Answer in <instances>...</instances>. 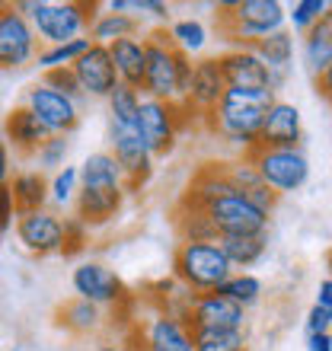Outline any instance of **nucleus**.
<instances>
[{
    "label": "nucleus",
    "mask_w": 332,
    "mask_h": 351,
    "mask_svg": "<svg viewBox=\"0 0 332 351\" xmlns=\"http://www.w3.org/2000/svg\"><path fill=\"white\" fill-rule=\"evenodd\" d=\"M275 99L278 96L272 90H237V86H230L224 93L221 106L211 112L208 128L227 144L240 147L243 157H249L252 150H259V134H262L265 115L275 106Z\"/></svg>",
    "instance_id": "f257e3e1"
},
{
    "label": "nucleus",
    "mask_w": 332,
    "mask_h": 351,
    "mask_svg": "<svg viewBox=\"0 0 332 351\" xmlns=\"http://www.w3.org/2000/svg\"><path fill=\"white\" fill-rule=\"evenodd\" d=\"M16 10L29 16L36 36L48 45H67L90 36L99 3L93 0H16Z\"/></svg>",
    "instance_id": "f03ea898"
},
{
    "label": "nucleus",
    "mask_w": 332,
    "mask_h": 351,
    "mask_svg": "<svg viewBox=\"0 0 332 351\" xmlns=\"http://www.w3.org/2000/svg\"><path fill=\"white\" fill-rule=\"evenodd\" d=\"M147 42V71H144V96L163 102H185V93L192 84V67L195 61L182 55L173 45V38L166 29H154L144 36Z\"/></svg>",
    "instance_id": "7ed1b4c3"
},
{
    "label": "nucleus",
    "mask_w": 332,
    "mask_h": 351,
    "mask_svg": "<svg viewBox=\"0 0 332 351\" xmlns=\"http://www.w3.org/2000/svg\"><path fill=\"white\" fill-rule=\"evenodd\" d=\"M173 278L192 294H214L233 278V265L221 243H179L173 256Z\"/></svg>",
    "instance_id": "20e7f679"
},
{
    "label": "nucleus",
    "mask_w": 332,
    "mask_h": 351,
    "mask_svg": "<svg viewBox=\"0 0 332 351\" xmlns=\"http://www.w3.org/2000/svg\"><path fill=\"white\" fill-rule=\"evenodd\" d=\"M221 29L233 48H252L259 38H268L287 26V7L278 0H237L221 3Z\"/></svg>",
    "instance_id": "39448f33"
},
{
    "label": "nucleus",
    "mask_w": 332,
    "mask_h": 351,
    "mask_svg": "<svg viewBox=\"0 0 332 351\" xmlns=\"http://www.w3.org/2000/svg\"><path fill=\"white\" fill-rule=\"evenodd\" d=\"M249 160L256 163L262 185H268L278 195L297 192L310 179V160H307V154L300 147H285V150L259 147L249 154Z\"/></svg>",
    "instance_id": "423d86ee"
},
{
    "label": "nucleus",
    "mask_w": 332,
    "mask_h": 351,
    "mask_svg": "<svg viewBox=\"0 0 332 351\" xmlns=\"http://www.w3.org/2000/svg\"><path fill=\"white\" fill-rule=\"evenodd\" d=\"M185 119H189V112L179 102L150 99V96L141 99V138L150 147L154 160L176 150V141H179Z\"/></svg>",
    "instance_id": "0eeeda50"
},
{
    "label": "nucleus",
    "mask_w": 332,
    "mask_h": 351,
    "mask_svg": "<svg viewBox=\"0 0 332 351\" xmlns=\"http://www.w3.org/2000/svg\"><path fill=\"white\" fill-rule=\"evenodd\" d=\"M109 144H112L109 154L125 173L128 192L141 189L154 173V154L141 138V121L138 125H115V121H109Z\"/></svg>",
    "instance_id": "6e6552de"
},
{
    "label": "nucleus",
    "mask_w": 332,
    "mask_h": 351,
    "mask_svg": "<svg viewBox=\"0 0 332 351\" xmlns=\"http://www.w3.org/2000/svg\"><path fill=\"white\" fill-rule=\"evenodd\" d=\"M38 36L16 3H0V71H16L38 58Z\"/></svg>",
    "instance_id": "1a4fd4ad"
},
{
    "label": "nucleus",
    "mask_w": 332,
    "mask_h": 351,
    "mask_svg": "<svg viewBox=\"0 0 332 351\" xmlns=\"http://www.w3.org/2000/svg\"><path fill=\"white\" fill-rule=\"evenodd\" d=\"M204 211L211 217L217 237H259L268 230V214L259 211L243 192L224 195V198L208 204Z\"/></svg>",
    "instance_id": "9d476101"
},
{
    "label": "nucleus",
    "mask_w": 332,
    "mask_h": 351,
    "mask_svg": "<svg viewBox=\"0 0 332 351\" xmlns=\"http://www.w3.org/2000/svg\"><path fill=\"white\" fill-rule=\"evenodd\" d=\"M71 287H74L77 297L102 306V310L106 306L119 310V306L131 304V294H128V287H125V281L109 265H102V262H80L71 271Z\"/></svg>",
    "instance_id": "9b49d317"
},
{
    "label": "nucleus",
    "mask_w": 332,
    "mask_h": 351,
    "mask_svg": "<svg viewBox=\"0 0 332 351\" xmlns=\"http://www.w3.org/2000/svg\"><path fill=\"white\" fill-rule=\"evenodd\" d=\"M230 90L227 80H224L221 61L217 58H202L195 61L192 67V84H189V93H185V112L195 115V119H211V112L221 106L224 93Z\"/></svg>",
    "instance_id": "f8f14e48"
},
{
    "label": "nucleus",
    "mask_w": 332,
    "mask_h": 351,
    "mask_svg": "<svg viewBox=\"0 0 332 351\" xmlns=\"http://www.w3.org/2000/svg\"><path fill=\"white\" fill-rule=\"evenodd\" d=\"M26 109H32L38 115V121L45 125L51 134H71V131L80 125V102L67 99L64 93L51 90L38 80L36 86L26 90Z\"/></svg>",
    "instance_id": "ddd939ff"
},
{
    "label": "nucleus",
    "mask_w": 332,
    "mask_h": 351,
    "mask_svg": "<svg viewBox=\"0 0 332 351\" xmlns=\"http://www.w3.org/2000/svg\"><path fill=\"white\" fill-rule=\"evenodd\" d=\"M16 240L26 246L32 256H55V252H64V221L58 217L55 211H26L19 214L16 223Z\"/></svg>",
    "instance_id": "4468645a"
},
{
    "label": "nucleus",
    "mask_w": 332,
    "mask_h": 351,
    "mask_svg": "<svg viewBox=\"0 0 332 351\" xmlns=\"http://www.w3.org/2000/svg\"><path fill=\"white\" fill-rule=\"evenodd\" d=\"M185 323L192 329H243L246 326V310L233 304L224 294H195L185 313Z\"/></svg>",
    "instance_id": "2eb2a0df"
},
{
    "label": "nucleus",
    "mask_w": 332,
    "mask_h": 351,
    "mask_svg": "<svg viewBox=\"0 0 332 351\" xmlns=\"http://www.w3.org/2000/svg\"><path fill=\"white\" fill-rule=\"evenodd\" d=\"M74 74L80 80L83 96H96V99H109L112 93L119 90V74H115V61H112L109 48L96 45L86 51L74 64Z\"/></svg>",
    "instance_id": "dca6fc26"
},
{
    "label": "nucleus",
    "mask_w": 332,
    "mask_h": 351,
    "mask_svg": "<svg viewBox=\"0 0 332 351\" xmlns=\"http://www.w3.org/2000/svg\"><path fill=\"white\" fill-rule=\"evenodd\" d=\"M221 71L227 86L237 90H272V71L252 48H227L221 58Z\"/></svg>",
    "instance_id": "f3484780"
},
{
    "label": "nucleus",
    "mask_w": 332,
    "mask_h": 351,
    "mask_svg": "<svg viewBox=\"0 0 332 351\" xmlns=\"http://www.w3.org/2000/svg\"><path fill=\"white\" fill-rule=\"evenodd\" d=\"M304 138V125H300V109L294 102L275 99V106L268 109L262 134H259V147L285 150V147H300Z\"/></svg>",
    "instance_id": "a211bd4d"
},
{
    "label": "nucleus",
    "mask_w": 332,
    "mask_h": 351,
    "mask_svg": "<svg viewBox=\"0 0 332 351\" xmlns=\"http://www.w3.org/2000/svg\"><path fill=\"white\" fill-rule=\"evenodd\" d=\"M141 332H144L147 351H195L192 326L182 316L166 313V310H157Z\"/></svg>",
    "instance_id": "6ab92c4d"
},
{
    "label": "nucleus",
    "mask_w": 332,
    "mask_h": 351,
    "mask_svg": "<svg viewBox=\"0 0 332 351\" xmlns=\"http://www.w3.org/2000/svg\"><path fill=\"white\" fill-rule=\"evenodd\" d=\"M51 138V131L38 121V115L26 106H16V109L7 112V119H3V141L13 144L19 154H26V157H36L38 147Z\"/></svg>",
    "instance_id": "aec40b11"
},
{
    "label": "nucleus",
    "mask_w": 332,
    "mask_h": 351,
    "mask_svg": "<svg viewBox=\"0 0 332 351\" xmlns=\"http://www.w3.org/2000/svg\"><path fill=\"white\" fill-rule=\"evenodd\" d=\"M128 189H80L74 202V217H80L86 227H102L121 211Z\"/></svg>",
    "instance_id": "412c9836"
},
{
    "label": "nucleus",
    "mask_w": 332,
    "mask_h": 351,
    "mask_svg": "<svg viewBox=\"0 0 332 351\" xmlns=\"http://www.w3.org/2000/svg\"><path fill=\"white\" fill-rule=\"evenodd\" d=\"M109 55L115 61V74H119V84L134 86V90H144V71H147V42L141 36L131 38H119L109 45Z\"/></svg>",
    "instance_id": "4be33fe9"
},
{
    "label": "nucleus",
    "mask_w": 332,
    "mask_h": 351,
    "mask_svg": "<svg viewBox=\"0 0 332 351\" xmlns=\"http://www.w3.org/2000/svg\"><path fill=\"white\" fill-rule=\"evenodd\" d=\"M252 51H256V55L262 58V64L272 71V93H278L281 86H285L287 67H291V61H294V36H291L287 29H281V32H275V36L259 38L256 45H252Z\"/></svg>",
    "instance_id": "5701e85b"
},
{
    "label": "nucleus",
    "mask_w": 332,
    "mask_h": 351,
    "mask_svg": "<svg viewBox=\"0 0 332 351\" xmlns=\"http://www.w3.org/2000/svg\"><path fill=\"white\" fill-rule=\"evenodd\" d=\"M230 192H240V189L227 179L224 163H204V167L195 173L189 192L182 195V202L195 204V208H208L211 202H217V198H224V195H230Z\"/></svg>",
    "instance_id": "b1692460"
},
{
    "label": "nucleus",
    "mask_w": 332,
    "mask_h": 351,
    "mask_svg": "<svg viewBox=\"0 0 332 351\" xmlns=\"http://www.w3.org/2000/svg\"><path fill=\"white\" fill-rule=\"evenodd\" d=\"M80 189H128V185L109 150H96L80 163Z\"/></svg>",
    "instance_id": "393cba45"
},
{
    "label": "nucleus",
    "mask_w": 332,
    "mask_h": 351,
    "mask_svg": "<svg viewBox=\"0 0 332 351\" xmlns=\"http://www.w3.org/2000/svg\"><path fill=\"white\" fill-rule=\"evenodd\" d=\"M106 323V316H102V306L90 304V300H83V297H74V300H67L61 310H58V326L67 329L71 335H96Z\"/></svg>",
    "instance_id": "a878e982"
},
{
    "label": "nucleus",
    "mask_w": 332,
    "mask_h": 351,
    "mask_svg": "<svg viewBox=\"0 0 332 351\" xmlns=\"http://www.w3.org/2000/svg\"><path fill=\"white\" fill-rule=\"evenodd\" d=\"M13 198H16V211L26 214V211H42L45 202H51V192H48V179L38 169H26V173H16L13 176Z\"/></svg>",
    "instance_id": "bb28decb"
},
{
    "label": "nucleus",
    "mask_w": 332,
    "mask_h": 351,
    "mask_svg": "<svg viewBox=\"0 0 332 351\" xmlns=\"http://www.w3.org/2000/svg\"><path fill=\"white\" fill-rule=\"evenodd\" d=\"M131 36H141V19L131 16V13H99V16L93 19L90 26V38L96 45H106L109 48L112 42H119V38H131Z\"/></svg>",
    "instance_id": "cd10ccee"
},
{
    "label": "nucleus",
    "mask_w": 332,
    "mask_h": 351,
    "mask_svg": "<svg viewBox=\"0 0 332 351\" xmlns=\"http://www.w3.org/2000/svg\"><path fill=\"white\" fill-rule=\"evenodd\" d=\"M176 230H179L182 243H217V230H214L208 211L195 208V204L179 202V208H176Z\"/></svg>",
    "instance_id": "c85d7f7f"
},
{
    "label": "nucleus",
    "mask_w": 332,
    "mask_h": 351,
    "mask_svg": "<svg viewBox=\"0 0 332 351\" xmlns=\"http://www.w3.org/2000/svg\"><path fill=\"white\" fill-rule=\"evenodd\" d=\"M217 243L233 268H252L268 250L265 233H259V237H217Z\"/></svg>",
    "instance_id": "c756f323"
},
{
    "label": "nucleus",
    "mask_w": 332,
    "mask_h": 351,
    "mask_svg": "<svg viewBox=\"0 0 332 351\" xmlns=\"http://www.w3.org/2000/svg\"><path fill=\"white\" fill-rule=\"evenodd\" d=\"M300 55H304V64L313 77H323L332 67V36L323 26H313L304 36V45H300Z\"/></svg>",
    "instance_id": "7c9ffc66"
},
{
    "label": "nucleus",
    "mask_w": 332,
    "mask_h": 351,
    "mask_svg": "<svg viewBox=\"0 0 332 351\" xmlns=\"http://www.w3.org/2000/svg\"><path fill=\"white\" fill-rule=\"evenodd\" d=\"M93 48V38H77V42H67V45H45L38 51L36 64L42 71H61V67H74L86 51Z\"/></svg>",
    "instance_id": "2f4dec72"
},
{
    "label": "nucleus",
    "mask_w": 332,
    "mask_h": 351,
    "mask_svg": "<svg viewBox=\"0 0 332 351\" xmlns=\"http://www.w3.org/2000/svg\"><path fill=\"white\" fill-rule=\"evenodd\" d=\"M166 32H169V38H173V45L189 58L198 55V51H204V45H208V29H204L202 19H176Z\"/></svg>",
    "instance_id": "473e14b6"
},
{
    "label": "nucleus",
    "mask_w": 332,
    "mask_h": 351,
    "mask_svg": "<svg viewBox=\"0 0 332 351\" xmlns=\"http://www.w3.org/2000/svg\"><path fill=\"white\" fill-rule=\"evenodd\" d=\"M195 351H249L243 329H192Z\"/></svg>",
    "instance_id": "72a5a7b5"
},
{
    "label": "nucleus",
    "mask_w": 332,
    "mask_h": 351,
    "mask_svg": "<svg viewBox=\"0 0 332 351\" xmlns=\"http://www.w3.org/2000/svg\"><path fill=\"white\" fill-rule=\"evenodd\" d=\"M141 99H144L141 90L119 84V90L109 96V121H115V125H138L141 121Z\"/></svg>",
    "instance_id": "f704fd0d"
},
{
    "label": "nucleus",
    "mask_w": 332,
    "mask_h": 351,
    "mask_svg": "<svg viewBox=\"0 0 332 351\" xmlns=\"http://www.w3.org/2000/svg\"><path fill=\"white\" fill-rule=\"evenodd\" d=\"M329 7V0H294V3H287V26L300 32V36H307L313 26L323 23Z\"/></svg>",
    "instance_id": "c9c22d12"
},
{
    "label": "nucleus",
    "mask_w": 332,
    "mask_h": 351,
    "mask_svg": "<svg viewBox=\"0 0 332 351\" xmlns=\"http://www.w3.org/2000/svg\"><path fill=\"white\" fill-rule=\"evenodd\" d=\"M217 294L230 297L233 304H240L243 310H249V306H256L259 300H262V281H259L256 275H249V271H233V278Z\"/></svg>",
    "instance_id": "e433bc0d"
},
{
    "label": "nucleus",
    "mask_w": 332,
    "mask_h": 351,
    "mask_svg": "<svg viewBox=\"0 0 332 351\" xmlns=\"http://www.w3.org/2000/svg\"><path fill=\"white\" fill-rule=\"evenodd\" d=\"M48 192H51V202L58 208L74 204L77 192H80V167H64L61 173H55V179L48 182Z\"/></svg>",
    "instance_id": "4c0bfd02"
},
{
    "label": "nucleus",
    "mask_w": 332,
    "mask_h": 351,
    "mask_svg": "<svg viewBox=\"0 0 332 351\" xmlns=\"http://www.w3.org/2000/svg\"><path fill=\"white\" fill-rule=\"evenodd\" d=\"M67 154H71L67 134H51V138L38 147L36 163H38V169H55V173H61V169L67 167Z\"/></svg>",
    "instance_id": "58836bf2"
},
{
    "label": "nucleus",
    "mask_w": 332,
    "mask_h": 351,
    "mask_svg": "<svg viewBox=\"0 0 332 351\" xmlns=\"http://www.w3.org/2000/svg\"><path fill=\"white\" fill-rule=\"evenodd\" d=\"M224 169H227V179H230V182L237 185L243 195L252 192L256 185H262L256 163H252L249 157H240V160H233V163H224Z\"/></svg>",
    "instance_id": "ea45409f"
},
{
    "label": "nucleus",
    "mask_w": 332,
    "mask_h": 351,
    "mask_svg": "<svg viewBox=\"0 0 332 351\" xmlns=\"http://www.w3.org/2000/svg\"><path fill=\"white\" fill-rule=\"evenodd\" d=\"M42 84L51 86V90H58V93H64L67 99H74V102H80V99H83V90H80V80H77L74 67H61V71H45V74H42Z\"/></svg>",
    "instance_id": "a19ab883"
},
{
    "label": "nucleus",
    "mask_w": 332,
    "mask_h": 351,
    "mask_svg": "<svg viewBox=\"0 0 332 351\" xmlns=\"http://www.w3.org/2000/svg\"><path fill=\"white\" fill-rule=\"evenodd\" d=\"M86 233H90V227L80 217H64V256H74V252L83 250Z\"/></svg>",
    "instance_id": "79ce46f5"
},
{
    "label": "nucleus",
    "mask_w": 332,
    "mask_h": 351,
    "mask_svg": "<svg viewBox=\"0 0 332 351\" xmlns=\"http://www.w3.org/2000/svg\"><path fill=\"white\" fill-rule=\"evenodd\" d=\"M128 13L131 16H154L160 19V23H166L169 19V3H163V0H128Z\"/></svg>",
    "instance_id": "37998d69"
},
{
    "label": "nucleus",
    "mask_w": 332,
    "mask_h": 351,
    "mask_svg": "<svg viewBox=\"0 0 332 351\" xmlns=\"http://www.w3.org/2000/svg\"><path fill=\"white\" fill-rule=\"evenodd\" d=\"M19 211H16V198H13V189H10V182L0 185V237L16 223Z\"/></svg>",
    "instance_id": "c03bdc74"
},
{
    "label": "nucleus",
    "mask_w": 332,
    "mask_h": 351,
    "mask_svg": "<svg viewBox=\"0 0 332 351\" xmlns=\"http://www.w3.org/2000/svg\"><path fill=\"white\" fill-rule=\"evenodd\" d=\"M304 326H307V335L332 332V310L313 304V306H310V313H307V319H304Z\"/></svg>",
    "instance_id": "a18cd8bd"
},
{
    "label": "nucleus",
    "mask_w": 332,
    "mask_h": 351,
    "mask_svg": "<svg viewBox=\"0 0 332 351\" xmlns=\"http://www.w3.org/2000/svg\"><path fill=\"white\" fill-rule=\"evenodd\" d=\"M246 198H249V202H252V204H256L259 211H265L268 217H272V211H275V208H278V198H281V195H278V192H272L268 185H256L252 192H246Z\"/></svg>",
    "instance_id": "49530a36"
},
{
    "label": "nucleus",
    "mask_w": 332,
    "mask_h": 351,
    "mask_svg": "<svg viewBox=\"0 0 332 351\" xmlns=\"http://www.w3.org/2000/svg\"><path fill=\"white\" fill-rule=\"evenodd\" d=\"M316 304L326 306V310H332V275L323 278V281H320V287H316Z\"/></svg>",
    "instance_id": "de8ad7c7"
},
{
    "label": "nucleus",
    "mask_w": 332,
    "mask_h": 351,
    "mask_svg": "<svg viewBox=\"0 0 332 351\" xmlns=\"http://www.w3.org/2000/svg\"><path fill=\"white\" fill-rule=\"evenodd\" d=\"M307 351H332V332L307 335Z\"/></svg>",
    "instance_id": "09e8293b"
},
{
    "label": "nucleus",
    "mask_w": 332,
    "mask_h": 351,
    "mask_svg": "<svg viewBox=\"0 0 332 351\" xmlns=\"http://www.w3.org/2000/svg\"><path fill=\"white\" fill-rule=\"evenodd\" d=\"M10 182V147L7 141L0 138V185Z\"/></svg>",
    "instance_id": "8fccbe9b"
},
{
    "label": "nucleus",
    "mask_w": 332,
    "mask_h": 351,
    "mask_svg": "<svg viewBox=\"0 0 332 351\" xmlns=\"http://www.w3.org/2000/svg\"><path fill=\"white\" fill-rule=\"evenodd\" d=\"M316 90H320V96H323V99L332 106V67L326 71L323 77H316Z\"/></svg>",
    "instance_id": "3c124183"
},
{
    "label": "nucleus",
    "mask_w": 332,
    "mask_h": 351,
    "mask_svg": "<svg viewBox=\"0 0 332 351\" xmlns=\"http://www.w3.org/2000/svg\"><path fill=\"white\" fill-rule=\"evenodd\" d=\"M320 26H323L326 32H329V36H332V7H329V13H326V16H323V23H320Z\"/></svg>",
    "instance_id": "603ef678"
},
{
    "label": "nucleus",
    "mask_w": 332,
    "mask_h": 351,
    "mask_svg": "<svg viewBox=\"0 0 332 351\" xmlns=\"http://www.w3.org/2000/svg\"><path fill=\"white\" fill-rule=\"evenodd\" d=\"M99 351H125V348H121V345H115V342H102Z\"/></svg>",
    "instance_id": "864d4df0"
},
{
    "label": "nucleus",
    "mask_w": 332,
    "mask_h": 351,
    "mask_svg": "<svg viewBox=\"0 0 332 351\" xmlns=\"http://www.w3.org/2000/svg\"><path fill=\"white\" fill-rule=\"evenodd\" d=\"M326 268H329V275H332V250L326 252Z\"/></svg>",
    "instance_id": "5fc2aeb1"
}]
</instances>
